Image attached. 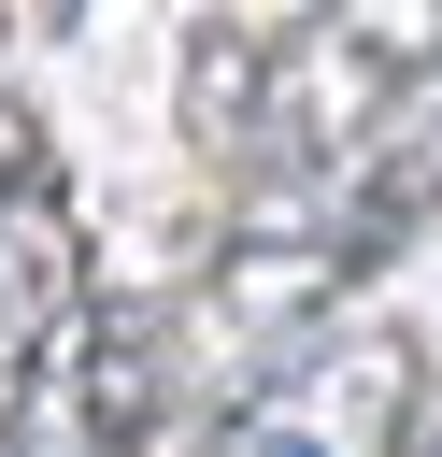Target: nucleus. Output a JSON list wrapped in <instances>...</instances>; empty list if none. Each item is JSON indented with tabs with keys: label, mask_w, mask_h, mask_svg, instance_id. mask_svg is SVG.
Here are the masks:
<instances>
[{
	"label": "nucleus",
	"mask_w": 442,
	"mask_h": 457,
	"mask_svg": "<svg viewBox=\"0 0 442 457\" xmlns=\"http://www.w3.org/2000/svg\"><path fill=\"white\" fill-rule=\"evenodd\" d=\"M385 114H399V71H385V43H356L342 14H299L285 43H257V71H242V114H228V171L242 186H314V171H356L371 143H385Z\"/></svg>",
	"instance_id": "obj_1"
},
{
	"label": "nucleus",
	"mask_w": 442,
	"mask_h": 457,
	"mask_svg": "<svg viewBox=\"0 0 442 457\" xmlns=\"http://www.w3.org/2000/svg\"><path fill=\"white\" fill-rule=\"evenodd\" d=\"M413 343L399 328H299L214 428H200V457H385L399 443V414H413Z\"/></svg>",
	"instance_id": "obj_2"
},
{
	"label": "nucleus",
	"mask_w": 442,
	"mask_h": 457,
	"mask_svg": "<svg viewBox=\"0 0 442 457\" xmlns=\"http://www.w3.org/2000/svg\"><path fill=\"white\" fill-rule=\"evenodd\" d=\"M57 371H71V443H86V457H143V443L171 428L185 300H100V314H71Z\"/></svg>",
	"instance_id": "obj_3"
},
{
	"label": "nucleus",
	"mask_w": 442,
	"mask_h": 457,
	"mask_svg": "<svg viewBox=\"0 0 442 457\" xmlns=\"http://www.w3.org/2000/svg\"><path fill=\"white\" fill-rule=\"evenodd\" d=\"M71 300H86V257H71V214H57V186H43V200L0 214V414H29V386L57 371Z\"/></svg>",
	"instance_id": "obj_4"
},
{
	"label": "nucleus",
	"mask_w": 442,
	"mask_h": 457,
	"mask_svg": "<svg viewBox=\"0 0 442 457\" xmlns=\"http://www.w3.org/2000/svg\"><path fill=\"white\" fill-rule=\"evenodd\" d=\"M14 200H43V114L0 86V214H14Z\"/></svg>",
	"instance_id": "obj_5"
},
{
	"label": "nucleus",
	"mask_w": 442,
	"mask_h": 457,
	"mask_svg": "<svg viewBox=\"0 0 442 457\" xmlns=\"http://www.w3.org/2000/svg\"><path fill=\"white\" fill-rule=\"evenodd\" d=\"M385 457H442V371H413V414H399V443Z\"/></svg>",
	"instance_id": "obj_6"
},
{
	"label": "nucleus",
	"mask_w": 442,
	"mask_h": 457,
	"mask_svg": "<svg viewBox=\"0 0 442 457\" xmlns=\"http://www.w3.org/2000/svg\"><path fill=\"white\" fill-rule=\"evenodd\" d=\"M29 14H43V29H71V14H86V0H29Z\"/></svg>",
	"instance_id": "obj_7"
},
{
	"label": "nucleus",
	"mask_w": 442,
	"mask_h": 457,
	"mask_svg": "<svg viewBox=\"0 0 442 457\" xmlns=\"http://www.w3.org/2000/svg\"><path fill=\"white\" fill-rule=\"evenodd\" d=\"M413 114H442V71H428V100H413Z\"/></svg>",
	"instance_id": "obj_8"
}]
</instances>
